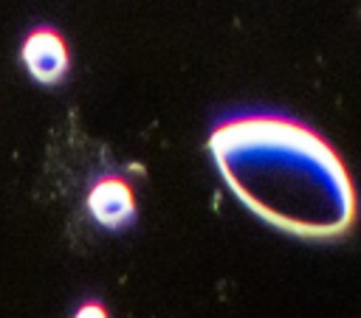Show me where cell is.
<instances>
[{
	"label": "cell",
	"mask_w": 361,
	"mask_h": 318,
	"mask_svg": "<svg viewBox=\"0 0 361 318\" xmlns=\"http://www.w3.org/2000/svg\"><path fill=\"white\" fill-rule=\"evenodd\" d=\"M209 152L234 197L268 225L305 239L350 231L353 180L313 127L276 113L234 115L209 132Z\"/></svg>",
	"instance_id": "6da1fadb"
},
{
	"label": "cell",
	"mask_w": 361,
	"mask_h": 318,
	"mask_svg": "<svg viewBox=\"0 0 361 318\" xmlns=\"http://www.w3.org/2000/svg\"><path fill=\"white\" fill-rule=\"evenodd\" d=\"M20 59L25 65L28 76L39 84H59L71 68L68 42L51 25H39V28H31L25 34L23 48H20Z\"/></svg>",
	"instance_id": "7a4b0ae2"
},
{
	"label": "cell",
	"mask_w": 361,
	"mask_h": 318,
	"mask_svg": "<svg viewBox=\"0 0 361 318\" xmlns=\"http://www.w3.org/2000/svg\"><path fill=\"white\" fill-rule=\"evenodd\" d=\"M87 211L107 231L127 228L135 220L133 186L121 174H102L99 180H93L90 191H87Z\"/></svg>",
	"instance_id": "3957f363"
},
{
	"label": "cell",
	"mask_w": 361,
	"mask_h": 318,
	"mask_svg": "<svg viewBox=\"0 0 361 318\" xmlns=\"http://www.w3.org/2000/svg\"><path fill=\"white\" fill-rule=\"evenodd\" d=\"M73 318H107V310H104L99 301H85V304L73 312Z\"/></svg>",
	"instance_id": "277c9868"
}]
</instances>
